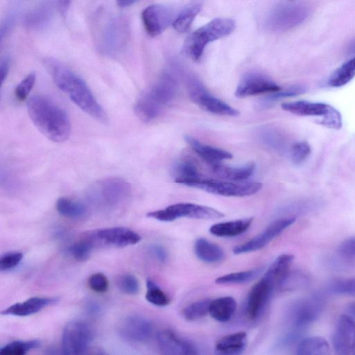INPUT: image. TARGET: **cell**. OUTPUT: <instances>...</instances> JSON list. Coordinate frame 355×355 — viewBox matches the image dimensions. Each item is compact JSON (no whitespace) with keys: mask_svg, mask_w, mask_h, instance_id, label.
Masks as SVG:
<instances>
[{"mask_svg":"<svg viewBox=\"0 0 355 355\" xmlns=\"http://www.w3.org/2000/svg\"><path fill=\"white\" fill-rule=\"evenodd\" d=\"M44 64L57 87L66 93L73 103L92 118L107 123L106 112L80 76L54 58H46Z\"/></svg>","mask_w":355,"mask_h":355,"instance_id":"1","label":"cell"},{"mask_svg":"<svg viewBox=\"0 0 355 355\" xmlns=\"http://www.w3.org/2000/svg\"><path fill=\"white\" fill-rule=\"evenodd\" d=\"M28 115L36 128L53 142L66 141L71 132V123L65 110L51 98L34 95L26 103Z\"/></svg>","mask_w":355,"mask_h":355,"instance_id":"2","label":"cell"},{"mask_svg":"<svg viewBox=\"0 0 355 355\" xmlns=\"http://www.w3.org/2000/svg\"><path fill=\"white\" fill-rule=\"evenodd\" d=\"M177 91L174 76L168 71L163 72L155 84L138 98L134 107L136 116L144 122L154 120L163 107L173 100Z\"/></svg>","mask_w":355,"mask_h":355,"instance_id":"3","label":"cell"},{"mask_svg":"<svg viewBox=\"0 0 355 355\" xmlns=\"http://www.w3.org/2000/svg\"><path fill=\"white\" fill-rule=\"evenodd\" d=\"M234 28L235 22L232 19H214L187 37L182 46V52L191 60L198 62L209 43L230 35Z\"/></svg>","mask_w":355,"mask_h":355,"instance_id":"4","label":"cell"},{"mask_svg":"<svg viewBox=\"0 0 355 355\" xmlns=\"http://www.w3.org/2000/svg\"><path fill=\"white\" fill-rule=\"evenodd\" d=\"M131 193L129 182L118 177H109L98 180L91 185L87 196L94 205L114 209L127 201Z\"/></svg>","mask_w":355,"mask_h":355,"instance_id":"5","label":"cell"},{"mask_svg":"<svg viewBox=\"0 0 355 355\" xmlns=\"http://www.w3.org/2000/svg\"><path fill=\"white\" fill-rule=\"evenodd\" d=\"M147 216L164 222L173 221L180 218L213 220L224 216L220 211L205 205L189 202L171 205L163 209L148 212Z\"/></svg>","mask_w":355,"mask_h":355,"instance_id":"6","label":"cell"},{"mask_svg":"<svg viewBox=\"0 0 355 355\" xmlns=\"http://www.w3.org/2000/svg\"><path fill=\"white\" fill-rule=\"evenodd\" d=\"M181 184L228 197H243L257 193L262 184L259 182L234 183L200 178L183 181Z\"/></svg>","mask_w":355,"mask_h":355,"instance_id":"7","label":"cell"},{"mask_svg":"<svg viewBox=\"0 0 355 355\" xmlns=\"http://www.w3.org/2000/svg\"><path fill=\"white\" fill-rule=\"evenodd\" d=\"M128 27L121 18H112L104 25L98 38V49L104 55L114 56L120 53L127 44Z\"/></svg>","mask_w":355,"mask_h":355,"instance_id":"8","label":"cell"},{"mask_svg":"<svg viewBox=\"0 0 355 355\" xmlns=\"http://www.w3.org/2000/svg\"><path fill=\"white\" fill-rule=\"evenodd\" d=\"M187 89L191 99L209 112L229 116H236L239 114L237 110L210 94L196 77L188 78Z\"/></svg>","mask_w":355,"mask_h":355,"instance_id":"9","label":"cell"},{"mask_svg":"<svg viewBox=\"0 0 355 355\" xmlns=\"http://www.w3.org/2000/svg\"><path fill=\"white\" fill-rule=\"evenodd\" d=\"M93 340V331L89 325L80 320L69 322L62 336V349L65 354H80L89 347Z\"/></svg>","mask_w":355,"mask_h":355,"instance_id":"10","label":"cell"},{"mask_svg":"<svg viewBox=\"0 0 355 355\" xmlns=\"http://www.w3.org/2000/svg\"><path fill=\"white\" fill-rule=\"evenodd\" d=\"M309 10L302 4H282L274 8L266 19V26L273 31H285L302 23Z\"/></svg>","mask_w":355,"mask_h":355,"instance_id":"11","label":"cell"},{"mask_svg":"<svg viewBox=\"0 0 355 355\" xmlns=\"http://www.w3.org/2000/svg\"><path fill=\"white\" fill-rule=\"evenodd\" d=\"M172 8L162 4H152L145 8L141 12V19L147 34L152 37L160 35L173 19Z\"/></svg>","mask_w":355,"mask_h":355,"instance_id":"12","label":"cell"},{"mask_svg":"<svg viewBox=\"0 0 355 355\" xmlns=\"http://www.w3.org/2000/svg\"><path fill=\"white\" fill-rule=\"evenodd\" d=\"M295 220V217H289L272 221L261 234L250 241L236 246L233 249V252L235 254H239L257 251L263 248L285 229L294 223Z\"/></svg>","mask_w":355,"mask_h":355,"instance_id":"13","label":"cell"},{"mask_svg":"<svg viewBox=\"0 0 355 355\" xmlns=\"http://www.w3.org/2000/svg\"><path fill=\"white\" fill-rule=\"evenodd\" d=\"M333 347L337 354L355 355V320L348 314L342 315L335 327Z\"/></svg>","mask_w":355,"mask_h":355,"instance_id":"14","label":"cell"},{"mask_svg":"<svg viewBox=\"0 0 355 355\" xmlns=\"http://www.w3.org/2000/svg\"><path fill=\"white\" fill-rule=\"evenodd\" d=\"M153 332V325L147 318L139 315H130L120 322L119 333L130 343H144L149 339Z\"/></svg>","mask_w":355,"mask_h":355,"instance_id":"15","label":"cell"},{"mask_svg":"<svg viewBox=\"0 0 355 355\" xmlns=\"http://www.w3.org/2000/svg\"><path fill=\"white\" fill-rule=\"evenodd\" d=\"M322 304L317 298L300 300L288 310V320L295 328H302L315 321L320 315Z\"/></svg>","mask_w":355,"mask_h":355,"instance_id":"16","label":"cell"},{"mask_svg":"<svg viewBox=\"0 0 355 355\" xmlns=\"http://www.w3.org/2000/svg\"><path fill=\"white\" fill-rule=\"evenodd\" d=\"M282 88L269 78L257 73H250L243 76L236 90L235 96L244 98L258 94L275 92Z\"/></svg>","mask_w":355,"mask_h":355,"instance_id":"17","label":"cell"},{"mask_svg":"<svg viewBox=\"0 0 355 355\" xmlns=\"http://www.w3.org/2000/svg\"><path fill=\"white\" fill-rule=\"evenodd\" d=\"M92 240L115 247H125L135 245L140 241L141 236L135 231L123 227L100 229L95 231Z\"/></svg>","mask_w":355,"mask_h":355,"instance_id":"18","label":"cell"},{"mask_svg":"<svg viewBox=\"0 0 355 355\" xmlns=\"http://www.w3.org/2000/svg\"><path fill=\"white\" fill-rule=\"evenodd\" d=\"M273 289L263 277L252 287L245 304V312L250 319L255 320L261 315Z\"/></svg>","mask_w":355,"mask_h":355,"instance_id":"19","label":"cell"},{"mask_svg":"<svg viewBox=\"0 0 355 355\" xmlns=\"http://www.w3.org/2000/svg\"><path fill=\"white\" fill-rule=\"evenodd\" d=\"M160 350L168 355H190L198 354L197 349L190 342L180 338L174 331L164 329L157 334Z\"/></svg>","mask_w":355,"mask_h":355,"instance_id":"20","label":"cell"},{"mask_svg":"<svg viewBox=\"0 0 355 355\" xmlns=\"http://www.w3.org/2000/svg\"><path fill=\"white\" fill-rule=\"evenodd\" d=\"M184 139L192 150L211 166L233 157L230 152L202 144L192 136L185 135Z\"/></svg>","mask_w":355,"mask_h":355,"instance_id":"21","label":"cell"},{"mask_svg":"<svg viewBox=\"0 0 355 355\" xmlns=\"http://www.w3.org/2000/svg\"><path fill=\"white\" fill-rule=\"evenodd\" d=\"M58 300L57 297H32L22 302H17L3 310L1 313L15 316H28L37 313Z\"/></svg>","mask_w":355,"mask_h":355,"instance_id":"22","label":"cell"},{"mask_svg":"<svg viewBox=\"0 0 355 355\" xmlns=\"http://www.w3.org/2000/svg\"><path fill=\"white\" fill-rule=\"evenodd\" d=\"M55 11L60 12L58 0L46 2L29 12L24 17V24L28 28L39 29L51 21Z\"/></svg>","mask_w":355,"mask_h":355,"instance_id":"23","label":"cell"},{"mask_svg":"<svg viewBox=\"0 0 355 355\" xmlns=\"http://www.w3.org/2000/svg\"><path fill=\"white\" fill-rule=\"evenodd\" d=\"M294 256L289 254H283L277 257L263 275L266 279L275 288L282 284L288 274L290 266Z\"/></svg>","mask_w":355,"mask_h":355,"instance_id":"24","label":"cell"},{"mask_svg":"<svg viewBox=\"0 0 355 355\" xmlns=\"http://www.w3.org/2000/svg\"><path fill=\"white\" fill-rule=\"evenodd\" d=\"M330 105L307 101H296L282 104V110L303 116H323Z\"/></svg>","mask_w":355,"mask_h":355,"instance_id":"25","label":"cell"},{"mask_svg":"<svg viewBox=\"0 0 355 355\" xmlns=\"http://www.w3.org/2000/svg\"><path fill=\"white\" fill-rule=\"evenodd\" d=\"M253 218H246L211 225L209 232L219 237H232L240 235L247 231L252 223Z\"/></svg>","mask_w":355,"mask_h":355,"instance_id":"26","label":"cell"},{"mask_svg":"<svg viewBox=\"0 0 355 355\" xmlns=\"http://www.w3.org/2000/svg\"><path fill=\"white\" fill-rule=\"evenodd\" d=\"M236 308V302L230 296L221 297L211 300L209 313L216 320L220 322L229 321Z\"/></svg>","mask_w":355,"mask_h":355,"instance_id":"27","label":"cell"},{"mask_svg":"<svg viewBox=\"0 0 355 355\" xmlns=\"http://www.w3.org/2000/svg\"><path fill=\"white\" fill-rule=\"evenodd\" d=\"M247 334L239 331L226 335L216 344V351L222 354L234 355L240 354L245 347Z\"/></svg>","mask_w":355,"mask_h":355,"instance_id":"28","label":"cell"},{"mask_svg":"<svg viewBox=\"0 0 355 355\" xmlns=\"http://www.w3.org/2000/svg\"><path fill=\"white\" fill-rule=\"evenodd\" d=\"M211 167L214 173L221 178L241 181L253 174L255 166L253 163H248L239 166H227L219 163Z\"/></svg>","mask_w":355,"mask_h":355,"instance_id":"29","label":"cell"},{"mask_svg":"<svg viewBox=\"0 0 355 355\" xmlns=\"http://www.w3.org/2000/svg\"><path fill=\"white\" fill-rule=\"evenodd\" d=\"M194 251L200 260L209 263L220 261L225 256L220 246L203 238L196 240Z\"/></svg>","mask_w":355,"mask_h":355,"instance_id":"30","label":"cell"},{"mask_svg":"<svg viewBox=\"0 0 355 355\" xmlns=\"http://www.w3.org/2000/svg\"><path fill=\"white\" fill-rule=\"evenodd\" d=\"M298 355H327L331 354L328 342L320 336H311L302 340L297 345Z\"/></svg>","mask_w":355,"mask_h":355,"instance_id":"31","label":"cell"},{"mask_svg":"<svg viewBox=\"0 0 355 355\" xmlns=\"http://www.w3.org/2000/svg\"><path fill=\"white\" fill-rule=\"evenodd\" d=\"M55 206L60 215L71 219L82 218L87 211L86 206L82 202L65 197L58 198Z\"/></svg>","mask_w":355,"mask_h":355,"instance_id":"32","label":"cell"},{"mask_svg":"<svg viewBox=\"0 0 355 355\" xmlns=\"http://www.w3.org/2000/svg\"><path fill=\"white\" fill-rule=\"evenodd\" d=\"M355 76V55L344 62L331 75L329 85L340 87L347 85Z\"/></svg>","mask_w":355,"mask_h":355,"instance_id":"33","label":"cell"},{"mask_svg":"<svg viewBox=\"0 0 355 355\" xmlns=\"http://www.w3.org/2000/svg\"><path fill=\"white\" fill-rule=\"evenodd\" d=\"M201 7V3L196 1L181 11L172 24L174 29L180 33L187 32Z\"/></svg>","mask_w":355,"mask_h":355,"instance_id":"34","label":"cell"},{"mask_svg":"<svg viewBox=\"0 0 355 355\" xmlns=\"http://www.w3.org/2000/svg\"><path fill=\"white\" fill-rule=\"evenodd\" d=\"M172 174L175 178V182L179 184L185 180L200 178L196 165L189 160L176 163L172 168Z\"/></svg>","mask_w":355,"mask_h":355,"instance_id":"35","label":"cell"},{"mask_svg":"<svg viewBox=\"0 0 355 355\" xmlns=\"http://www.w3.org/2000/svg\"><path fill=\"white\" fill-rule=\"evenodd\" d=\"M40 345L41 343L37 340L12 341L1 347L0 354L3 355H24Z\"/></svg>","mask_w":355,"mask_h":355,"instance_id":"36","label":"cell"},{"mask_svg":"<svg viewBox=\"0 0 355 355\" xmlns=\"http://www.w3.org/2000/svg\"><path fill=\"white\" fill-rule=\"evenodd\" d=\"M210 302L209 299H204L190 304L182 311L184 318L187 320L193 321L205 317L209 313Z\"/></svg>","mask_w":355,"mask_h":355,"instance_id":"37","label":"cell"},{"mask_svg":"<svg viewBox=\"0 0 355 355\" xmlns=\"http://www.w3.org/2000/svg\"><path fill=\"white\" fill-rule=\"evenodd\" d=\"M146 299L157 306H165L170 302L168 295L151 279L146 281Z\"/></svg>","mask_w":355,"mask_h":355,"instance_id":"38","label":"cell"},{"mask_svg":"<svg viewBox=\"0 0 355 355\" xmlns=\"http://www.w3.org/2000/svg\"><path fill=\"white\" fill-rule=\"evenodd\" d=\"M259 272V269L233 272L218 277L215 282L219 284L245 283L253 279Z\"/></svg>","mask_w":355,"mask_h":355,"instance_id":"39","label":"cell"},{"mask_svg":"<svg viewBox=\"0 0 355 355\" xmlns=\"http://www.w3.org/2000/svg\"><path fill=\"white\" fill-rule=\"evenodd\" d=\"M94 243L90 239H83L69 246L68 252L77 261H86L92 250Z\"/></svg>","mask_w":355,"mask_h":355,"instance_id":"40","label":"cell"},{"mask_svg":"<svg viewBox=\"0 0 355 355\" xmlns=\"http://www.w3.org/2000/svg\"><path fill=\"white\" fill-rule=\"evenodd\" d=\"M116 284L123 293L128 295H135L139 290L137 279L131 274H123L119 276Z\"/></svg>","mask_w":355,"mask_h":355,"instance_id":"41","label":"cell"},{"mask_svg":"<svg viewBox=\"0 0 355 355\" xmlns=\"http://www.w3.org/2000/svg\"><path fill=\"white\" fill-rule=\"evenodd\" d=\"M304 89L300 86H292L286 89H280L277 92H272L269 96H267L262 102H261V105L262 107L268 106L270 104L279 101L282 98L295 96L303 93Z\"/></svg>","mask_w":355,"mask_h":355,"instance_id":"42","label":"cell"},{"mask_svg":"<svg viewBox=\"0 0 355 355\" xmlns=\"http://www.w3.org/2000/svg\"><path fill=\"white\" fill-rule=\"evenodd\" d=\"M311 149L306 141H297L291 148V158L293 163L299 164L304 162L309 156Z\"/></svg>","mask_w":355,"mask_h":355,"instance_id":"43","label":"cell"},{"mask_svg":"<svg viewBox=\"0 0 355 355\" xmlns=\"http://www.w3.org/2000/svg\"><path fill=\"white\" fill-rule=\"evenodd\" d=\"M36 76L34 73L27 75L16 87L15 95L19 101H23L27 98L31 91L34 87Z\"/></svg>","mask_w":355,"mask_h":355,"instance_id":"44","label":"cell"},{"mask_svg":"<svg viewBox=\"0 0 355 355\" xmlns=\"http://www.w3.org/2000/svg\"><path fill=\"white\" fill-rule=\"evenodd\" d=\"M318 123L331 129L339 130L342 127V117L340 112L330 105L326 114Z\"/></svg>","mask_w":355,"mask_h":355,"instance_id":"45","label":"cell"},{"mask_svg":"<svg viewBox=\"0 0 355 355\" xmlns=\"http://www.w3.org/2000/svg\"><path fill=\"white\" fill-rule=\"evenodd\" d=\"M330 290L336 294L355 295V277L336 280L331 284Z\"/></svg>","mask_w":355,"mask_h":355,"instance_id":"46","label":"cell"},{"mask_svg":"<svg viewBox=\"0 0 355 355\" xmlns=\"http://www.w3.org/2000/svg\"><path fill=\"white\" fill-rule=\"evenodd\" d=\"M23 254L19 252H11L1 255L0 258V270H8L16 267L21 261Z\"/></svg>","mask_w":355,"mask_h":355,"instance_id":"47","label":"cell"},{"mask_svg":"<svg viewBox=\"0 0 355 355\" xmlns=\"http://www.w3.org/2000/svg\"><path fill=\"white\" fill-rule=\"evenodd\" d=\"M89 288L97 293L106 292L108 288V280L103 273L97 272L92 275L88 279Z\"/></svg>","mask_w":355,"mask_h":355,"instance_id":"48","label":"cell"},{"mask_svg":"<svg viewBox=\"0 0 355 355\" xmlns=\"http://www.w3.org/2000/svg\"><path fill=\"white\" fill-rule=\"evenodd\" d=\"M338 253L345 260H355V236L343 242L339 247Z\"/></svg>","mask_w":355,"mask_h":355,"instance_id":"49","label":"cell"},{"mask_svg":"<svg viewBox=\"0 0 355 355\" xmlns=\"http://www.w3.org/2000/svg\"><path fill=\"white\" fill-rule=\"evenodd\" d=\"M148 250L150 253L159 262L164 263L166 261L168 255L166 250L159 244H151Z\"/></svg>","mask_w":355,"mask_h":355,"instance_id":"50","label":"cell"},{"mask_svg":"<svg viewBox=\"0 0 355 355\" xmlns=\"http://www.w3.org/2000/svg\"><path fill=\"white\" fill-rule=\"evenodd\" d=\"M15 180L9 173L1 170V184L2 187H5L6 189L10 188L12 189L16 187V183H17Z\"/></svg>","mask_w":355,"mask_h":355,"instance_id":"51","label":"cell"},{"mask_svg":"<svg viewBox=\"0 0 355 355\" xmlns=\"http://www.w3.org/2000/svg\"><path fill=\"white\" fill-rule=\"evenodd\" d=\"M10 58L8 56H5L1 59L0 62V75L1 83L6 80L10 69Z\"/></svg>","mask_w":355,"mask_h":355,"instance_id":"52","label":"cell"},{"mask_svg":"<svg viewBox=\"0 0 355 355\" xmlns=\"http://www.w3.org/2000/svg\"><path fill=\"white\" fill-rule=\"evenodd\" d=\"M13 24L12 17L7 18L4 22L2 23L0 31L1 42L9 33Z\"/></svg>","mask_w":355,"mask_h":355,"instance_id":"53","label":"cell"},{"mask_svg":"<svg viewBox=\"0 0 355 355\" xmlns=\"http://www.w3.org/2000/svg\"><path fill=\"white\" fill-rule=\"evenodd\" d=\"M87 311L89 314L97 315L101 312V307L95 302H89L87 304Z\"/></svg>","mask_w":355,"mask_h":355,"instance_id":"54","label":"cell"},{"mask_svg":"<svg viewBox=\"0 0 355 355\" xmlns=\"http://www.w3.org/2000/svg\"><path fill=\"white\" fill-rule=\"evenodd\" d=\"M139 0H116L117 6L124 8L135 4Z\"/></svg>","mask_w":355,"mask_h":355,"instance_id":"55","label":"cell"},{"mask_svg":"<svg viewBox=\"0 0 355 355\" xmlns=\"http://www.w3.org/2000/svg\"><path fill=\"white\" fill-rule=\"evenodd\" d=\"M347 311L349 315L355 318V302H351L347 305Z\"/></svg>","mask_w":355,"mask_h":355,"instance_id":"56","label":"cell"},{"mask_svg":"<svg viewBox=\"0 0 355 355\" xmlns=\"http://www.w3.org/2000/svg\"><path fill=\"white\" fill-rule=\"evenodd\" d=\"M348 51L351 54H355V40L351 43L349 46Z\"/></svg>","mask_w":355,"mask_h":355,"instance_id":"57","label":"cell"},{"mask_svg":"<svg viewBox=\"0 0 355 355\" xmlns=\"http://www.w3.org/2000/svg\"><path fill=\"white\" fill-rule=\"evenodd\" d=\"M289 1H295V0H288Z\"/></svg>","mask_w":355,"mask_h":355,"instance_id":"58","label":"cell"}]
</instances>
